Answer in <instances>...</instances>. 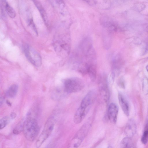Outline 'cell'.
Wrapping results in <instances>:
<instances>
[{"label":"cell","mask_w":148,"mask_h":148,"mask_svg":"<svg viewBox=\"0 0 148 148\" xmlns=\"http://www.w3.org/2000/svg\"><path fill=\"white\" fill-rule=\"evenodd\" d=\"M10 118L8 116H6L0 120V129L1 130L4 128L10 122Z\"/></svg>","instance_id":"e0dca14e"},{"label":"cell","mask_w":148,"mask_h":148,"mask_svg":"<svg viewBox=\"0 0 148 148\" xmlns=\"http://www.w3.org/2000/svg\"><path fill=\"white\" fill-rule=\"evenodd\" d=\"M3 97H1L0 98V106H1L3 101Z\"/></svg>","instance_id":"484cf974"},{"label":"cell","mask_w":148,"mask_h":148,"mask_svg":"<svg viewBox=\"0 0 148 148\" xmlns=\"http://www.w3.org/2000/svg\"><path fill=\"white\" fill-rule=\"evenodd\" d=\"M96 62H86L87 73L92 82L95 80L97 76Z\"/></svg>","instance_id":"30bf717a"},{"label":"cell","mask_w":148,"mask_h":148,"mask_svg":"<svg viewBox=\"0 0 148 148\" xmlns=\"http://www.w3.org/2000/svg\"><path fill=\"white\" fill-rule=\"evenodd\" d=\"M120 58L118 56H116L113 58L112 61V72L114 73L116 71L119 69L120 65Z\"/></svg>","instance_id":"5bb4252c"},{"label":"cell","mask_w":148,"mask_h":148,"mask_svg":"<svg viewBox=\"0 0 148 148\" xmlns=\"http://www.w3.org/2000/svg\"><path fill=\"white\" fill-rule=\"evenodd\" d=\"M55 125L54 118L50 117L46 121L43 130L36 141V145L37 147H40L48 138L52 133Z\"/></svg>","instance_id":"3957f363"},{"label":"cell","mask_w":148,"mask_h":148,"mask_svg":"<svg viewBox=\"0 0 148 148\" xmlns=\"http://www.w3.org/2000/svg\"><path fill=\"white\" fill-rule=\"evenodd\" d=\"M118 110V106L115 103H111L109 106L108 117L109 120L112 123H115L116 122Z\"/></svg>","instance_id":"52a82bcc"},{"label":"cell","mask_w":148,"mask_h":148,"mask_svg":"<svg viewBox=\"0 0 148 148\" xmlns=\"http://www.w3.org/2000/svg\"><path fill=\"white\" fill-rule=\"evenodd\" d=\"M64 90L67 93L78 92L84 86L83 81L78 77H72L66 79L63 83Z\"/></svg>","instance_id":"7a4b0ae2"},{"label":"cell","mask_w":148,"mask_h":148,"mask_svg":"<svg viewBox=\"0 0 148 148\" xmlns=\"http://www.w3.org/2000/svg\"><path fill=\"white\" fill-rule=\"evenodd\" d=\"M119 102L125 114L127 116L129 115V107L127 101L124 96L121 93L118 94Z\"/></svg>","instance_id":"8fae6325"},{"label":"cell","mask_w":148,"mask_h":148,"mask_svg":"<svg viewBox=\"0 0 148 148\" xmlns=\"http://www.w3.org/2000/svg\"><path fill=\"white\" fill-rule=\"evenodd\" d=\"M88 5L90 6H93L96 4V0H82Z\"/></svg>","instance_id":"7402d4cb"},{"label":"cell","mask_w":148,"mask_h":148,"mask_svg":"<svg viewBox=\"0 0 148 148\" xmlns=\"http://www.w3.org/2000/svg\"><path fill=\"white\" fill-rule=\"evenodd\" d=\"M145 8V5L142 3H137L134 5L133 9L138 12H141Z\"/></svg>","instance_id":"44dd1931"},{"label":"cell","mask_w":148,"mask_h":148,"mask_svg":"<svg viewBox=\"0 0 148 148\" xmlns=\"http://www.w3.org/2000/svg\"><path fill=\"white\" fill-rule=\"evenodd\" d=\"M147 113H148V110H147Z\"/></svg>","instance_id":"f1b7e54d"},{"label":"cell","mask_w":148,"mask_h":148,"mask_svg":"<svg viewBox=\"0 0 148 148\" xmlns=\"http://www.w3.org/2000/svg\"><path fill=\"white\" fill-rule=\"evenodd\" d=\"M18 90V86L16 84H13L7 90L6 94L9 98H12L15 96Z\"/></svg>","instance_id":"7c38bea8"},{"label":"cell","mask_w":148,"mask_h":148,"mask_svg":"<svg viewBox=\"0 0 148 148\" xmlns=\"http://www.w3.org/2000/svg\"><path fill=\"white\" fill-rule=\"evenodd\" d=\"M79 48L83 54L86 55L93 49L91 39L89 37L84 38L81 42Z\"/></svg>","instance_id":"8992f818"},{"label":"cell","mask_w":148,"mask_h":148,"mask_svg":"<svg viewBox=\"0 0 148 148\" xmlns=\"http://www.w3.org/2000/svg\"><path fill=\"white\" fill-rule=\"evenodd\" d=\"M146 69L148 72V65H147L146 66Z\"/></svg>","instance_id":"4316f807"},{"label":"cell","mask_w":148,"mask_h":148,"mask_svg":"<svg viewBox=\"0 0 148 148\" xmlns=\"http://www.w3.org/2000/svg\"><path fill=\"white\" fill-rule=\"evenodd\" d=\"M5 11L8 15L11 18H14L16 16V12L13 8L8 3L5 6Z\"/></svg>","instance_id":"2e32d148"},{"label":"cell","mask_w":148,"mask_h":148,"mask_svg":"<svg viewBox=\"0 0 148 148\" xmlns=\"http://www.w3.org/2000/svg\"><path fill=\"white\" fill-rule=\"evenodd\" d=\"M136 125L133 119H130L128 121L125 129V133L127 136L132 137L136 132Z\"/></svg>","instance_id":"9c48e42d"},{"label":"cell","mask_w":148,"mask_h":148,"mask_svg":"<svg viewBox=\"0 0 148 148\" xmlns=\"http://www.w3.org/2000/svg\"><path fill=\"white\" fill-rule=\"evenodd\" d=\"M16 114L14 112H12L10 114V117L12 119H15L16 117Z\"/></svg>","instance_id":"cb8c5ba5"},{"label":"cell","mask_w":148,"mask_h":148,"mask_svg":"<svg viewBox=\"0 0 148 148\" xmlns=\"http://www.w3.org/2000/svg\"><path fill=\"white\" fill-rule=\"evenodd\" d=\"M34 2L35 3V5L37 7L38 9V10H39L44 20L45 21H46L47 17L46 14L45 13L43 8L42 7V6L40 4V3L38 2L37 1H35L34 0Z\"/></svg>","instance_id":"ac0fdd59"},{"label":"cell","mask_w":148,"mask_h":148,"mask_svg":"<svg viewBox=\"0 0 148 148\" xmlns=\"http://www.w3.org/2000/svg\"><path fill=\"white\" fill-rule=\"evenodd\" d=\"M87 126L86 124L84 125L80 130L77 135L75 136V138L73 139V147H78L80 145L87 132L88 128L87 127L86 128V127Z\"/></svg>","instance_id":"ba28073f"},{"label":"cell","mask_w":148,"mask_h":148,"mask_svg":"<svg viewBox=\"0 0 148 148\" xmlns=\"http://www.w3.org/2000/svg\"><path fill=\"white\" fill-rule=\"evenodd\" d=\"M23 51L26 58L34 66H39L42 64V58L39 54L28 44H25Z\"/></svg>","instance_id":"277c9868"},{"label":"cell","mask_w":148,"mask_h":148,"mask_svg":"<svg viewBox=\"0 0 148 148\" xmlns=\"http://www.w3.org/2000/svg\"><path fill=\"white\" fill-rule=\"evenodd\" d=\"M142 90L145 95L148 94V79L145 78L143 83Z\"/></svg>","instance_id":"d6986e66"},{"label":"cell","mask_w":148,"mask_h":148,"mask_svg":"<svg viewBox=\"0 0 148 148\" xmlns=\"http://www.w3.org/2000/svg\"><path fill=\"white\" fill-rule=\"evenodd\" d=\"M23 122L22 123H20L17 125L13 129V132L15 134H19L21 131H23Z\"/></svg>","instance_id":"ffe728a7"},{"label":"cell","mask_w":148,"mask_h":148,"mask_svg":"<svg viewBox=\"0 0 148 148\" xmlns=\"http://www.w3.org/2000/svg\"><path fill=\"white\" fill-rule=\"evenodd\" d=\"M92 104L88 101L82 100L74 115L73 121L75 123L78 124L81 122L87 114Z\"/></svg>","instance_id":"5b68a950"},{"label":"cell","mask_w":148,"mask_h":148,"mask_svg":"<svg viewBox=\"0 0 148 148\" xmlns=\"http://www.w3.org/2000/svg\"><path fill=\"white\" fill-rule=\"evenodd\" d=\"M119 85L122 87H124V84L123 79L121 78L119 81Z\"/></svg>","instance_id":"603a6c76"},{"label":"cell","mask_w":148,"mask_h":148,"mask_svg":"<svg viewBox=\"0 0 148 148\" xmlns=\"http://www.w3.org/2000/svg\"><path fill=\"white\" fill-rule=\"evenodd\" d=\"M6 102L8 106H11V103L8 100H7L6 101Z\"/></svg>","instance_id":"d4e9b609"},{"label":"cell","mask_w":148,"mask_h":148,"mask_svg":"<svg viewBox=\"0 0 148 148\" xmlns=\"http://www.w3.org/2000/svg\"><path fill=\"white\" fill-rule=\"evenodd\" d=\"M120 145L122 148L134 147V144L131 138L127 136L122 139L120 143Z\"/></svg>","instance_id":"4fadbf2b"},{"label":"cell","mask_w":148,"mask_h":148,"mask_svg":"<svg viewBox=\"0 0 148 148\" xmlns=\"http://www.w3.org/2000/svg\"><path fill=\"white\" fill-rule=\"evenodd\" d=\"M147 31L148 33V26L146 28Z\"/></svg>","instance_id":"83f0119b"},{"label":"cell","mask_w":148,"mask_h":148,"mask_svg":"<svg viewBox=\"0 0 148 148\" xmlns=\"http://www.w3.org/2000/svg\"><path fill=\"white\" fill-rule=\"evenodd\" d=\"M23 131L27 140L34 141L39 131V127L36 120L31 117L27 118L23 121Z\"/></svg>","instance_id":"6da1fadb"},{"label":"cell","mask_w":148,"mask_h":148,"mask_svg":"<svg viewBox=\"0 0 148 148\" xmlns=\"http://www.w3.org/2000/svg\"></svg>","instance_id":"f546056e"},{"label":"cell","mask_w":148,"mask_h":148,"mask_svg":"<svg viewBox=\"0 0 148 148\" xmlns=\"http://www.w3.org/2000/svg\"><path fill=\"white\" fill-rule=\"evenodd\" d=\"M141 141L144 144H146L148 142V122H147L145 126Z\"/></svg>","instance_id":"9a60e30c"}]
</instances>
